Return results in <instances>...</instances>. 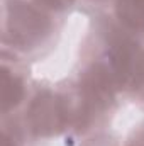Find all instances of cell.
Returning <instances> with one entry per match:
<instances>
[{"label":"cell","mask_w":144,"mask_h":146,"mask_svg":"<svg viewBox=\"0 0 144 146\" xmlns=\"http://www.w3.org/2000/svg\"><path fill=\"white\" fill-rule=\"evenodd\" d=\"M132 87L139 88V90H144V51H143V56H141V61H139V66H137V72H136V78L132 82Z\"/></svg>","instance_id":"cell-6"},{"label":"cell","mask_w":144,"mask_h":146,"mask_svg":"<svg viewBox=\"0 0 144 146\" xmlns=\"http://www.w3.org/2000/svg\"><path fill=\"white\" fill-rule=\"evenodd\" d=\"M115 76L112 70L104 65H93L87 70L81 80V94L85 102V112L92 114L95 110L104 109L114 97Z\"/></svg>","instance_id":"cell-3"},{"label":"cell","mask_w":144,"mask_h":146,"mask_svg":"<svg viewBox=\"0 0 144 146\" xmlns=\"http://www.w3.org/2000/svg\"><path fill=\"white\" fill-rule=\"evenodd\" d=\"M134 146H144V139H143V141H137V143H134Z\"/></svg>","instance_id":"cell-9"},{"label":"cell","mask_w":144,"mask_h":146,"mask_svg":"<svg viewBox=\"0 0 144 146\" xmlns=\"http://www.w3.org/2000/svg\"><path fill=\"white\" fill-rule=\"evenodd\" d=\"M3 146H14V145H12V143H10V139H9L7 136L3 138Z\"/></svg>","instance_id":"cell-8"},{"label":"cell","mask_w":144,"mask_h":146,"mask_svg":"<svg viewBox=\"0 0 144 146\" xmlns=\"http://www.w3.org/2000/svg\"><path fill=\"white\" fill-rule=\"evenodd\" d=\"M117 15L131 29H144V0H117Z\"/></svg>","instance_id":"cell-5"},{"label":"cell","mask_w":144,"mask_h":146,"mask_svg":"<svg viewBox=\"0 0 144 146\" xmlns=\"http://www.w3.org/2000/svg\"><path fill=\"white\" fill-rule=\"evenodd\" d=\"M37 2L42 3V5H46V7H49V9L59 10V9H65L66 5H70L73 0H37Z\"/></svg>","instance_id":"cell-7"},{"label":"cell","mask_w":144,"mask_h":146,"mask_svg":"<svg viewBox=\"0 0 144 146\" xmlns=\"http://www.w3.org/2000/svg\"><path fill=\"white\" fill-rule=\"evenodd\" d=\"M49 19L20 0H12L5 10V36L17 48H32L48 34Z\"/></svg>","instance_id":"cell-1"},{"label":"cell","mask_w":144,"mask_h":146,"mask_svg":"<svg viewBox=\"0 0 144 146\" xmlns=\"http://www.w3.org/2000/svg\"><path fill=\"white\" fill-rule=\"evenodd\" d=\"M68 106L54 94H41L34 99L29 109V126L37 136H53L65 129L68 122Z\"/></svg>","instance_id":"cell-2"},{"label":"cell","mask_w":144,"mask_h":146,"mask_svg":"<svg viewBox=\"0 0 144 146\" xmlns=\"http://www.w3.org/2000/svg\"><path fill=\"white\" fill-rule=\"evenodd\" d=\"M2 109L7 112L9 109L15 107L24 97V85L19 76L10 73L7 68L2 70Z\"/></svg>","instance_id":"cell-4"}]
</instances>
